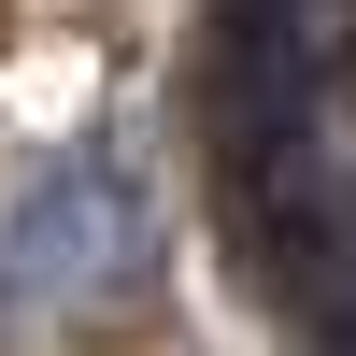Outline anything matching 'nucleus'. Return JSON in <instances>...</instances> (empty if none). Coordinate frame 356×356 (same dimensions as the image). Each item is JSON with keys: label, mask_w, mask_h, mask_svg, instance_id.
I'll list each match as a JSON object with an SVG mask.
<instances>
[{"label": "nucleus", "mask_w": 356, "mask_h": 356, "mask_svg": "<svg viewBox=\"0 0 356 356\" xmlns=\"http://www.w3.org/2000/svg\"><path fill=\"white\" fill-rule=\"evenodd\" d=\"M0 257H15V285H43V300H114V285H143V257H157L143 171H129V157H100V143H72V157L15 200Z\"/></svg>", "instance_id": "nucleus-1"}]
</instances>
